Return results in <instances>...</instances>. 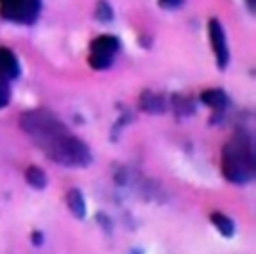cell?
Returning a JSON list of instances; mask_svg holds the SVG:
<instances>
[{
	"instance_id": "1",
	"label": "cell",
	"mask_w": 256,
	"mask_h": 254,
	"mask_svg": "<svg viewBox=\"0 0 256 254\" xmlns=\"http://www.w3.org/2000/svg\"><path fill=\"white\" fill-rule=\"evenodd\" d=\"M20 126L56 163L64 166H86L92 163V152L84 142L70 134L68 129L48 111H29L22 116Z\"/></svg>"
},
{
	"instance_id": "2",
	"label": "cell",
	"mask_w": 256,
	"mask_h": 254,
	"mask_svg": "<svg viewBox=\"0 0 256 254\" xmlns=\"http://www.w3.org/2000/svg\"><path fill=\"white\" fill-rule=\"evenodd\" d=\"M254 140L246 131L235 136L224 145L222 150V174L235 184H248L254 178Z\"/></svg>"
},
{
	"instance_id": "3",
	"label": "cell",
	"mask_w": 256,
	"mask_h": 254,
	"mask_svg": "<svg viewBox=\"0 0 256 254\" xmlns=\"http://www.w3.org/2000/svg\"><path fill=\"white\" fill-rule=\"evenodd\" d=\"M42 9V0H0V13L6 20L30 26Z\"/></svg>"
},
{
	"instance_id": "4",
	"label": "cell",
	"mask_w": 256,
	"mask_h": 254,
	"mask_svg": "<svg viewBox=\"0 0 256 254\" xmlns=\"http://www.w3.org/2000/svg\"><path fill=\"white\" fill-rule=\"evenodd\" d=\"M120 47V42L115 36H98L92 42L90 47V66L95 70H104L113 63L116 50Z\"/></svg>"
},
{
	"instance_id": "5",
	"label": "cell",
	"mask_w": 256,
	"mask_h": 254,
	"mask_svg": "<svg viewBox=\"0 0 256 254\" xmlns=\"http://www.w3.org/2000/svg\"><path fill=\"white\" fill-rule=\"evenodd\" d=\"M210 40L214 43V50L217 54V64L220 68H224L230 61V50H228V43H226V34L222 29L220 22L218 20H210Z\"/></svg>"
},
{
	"instance_id": "6",
	"label": "cell",
	"mask_w": 256,
	"mask_h": 254,
	"mask_svg": "<svg viewBox=\"0 0 256 254\" xmlns=\"http://www.w3.org/2000/svg\"><path fill=\"white\" fill-rule=\"evenodd\" d=\"M20 74V64H18L16 56L8 48L0 47V77L11 80L16 79Z\"/></svg>"
},
{
	"instance_id": "7",
	"label": "cell",
	"mask_w": 256,
	"mask_h": 254,
	"mask_svg": "<svg viewBox=\"0 0 256 254\" xmlns=\"http://www.w3.org/2000/svg\"><path fill=\"white\" fill-rule=\"evenodd\" d=\"M66 206L72 212L74 216H77L79 220H82L86 216V202L82 194L77 188H72V190L66 194Z\"/></svg>"
},
{
	"instance_id": "8",
	"label": "cell",
	"mask_w": 256,
	"mask_h": 254,
	"mask_svg": "<svg viewBox=\"0 0 256 254\" xmlns=\"http://www.w3.org/2000/svg\"><path fill=\"white\" fill-rule=\"evenodd\" d=\"M201 100L214 110H224L228 106V97L222 90H208L201 95Z\"/></svg>"
},
{
	"instance_id": "9",
	"label": "cell",
	"mask_w": 256,
	"mask_h": 254,
	"mask_svg": "<svg viewBox=\"0 0 256 254\" xmlns=\"http://www.w3.org/2000/svg\"><path fill=\"white\" fill-rule=\"evenodd\" d=\"M140 106L142 110L149 111V113H162V111H165V100L160 95L146 92V94L142 95Z\"/></svg>"
},
{
	"instance_id": "10",
	"label": "cell",
	"mask_w": 256,
	"mask_h": 254,
	"mask_svg": "<svg viewBox=\"0 0 256 254\" xmlns=\"http://www.w3.org/2000/svg\"><path fill=\"white\" fill-rule=\"evenodd\" d=\"M212 222H214L215 228L220 231L222 236L230 238L235 234V224H233V220H231L230 216L222 215V213H214V215H212Z\"/></svg>"
},
{
	"instance_id": "11",
	"label": "cell",
	"mask_w": 256,
	"mask_h": 254,
	"mask_svg": "<svg viewBox=\"0 0 256 254\" xmlns=\"http://www.w3.org/2000/svg\"><path fill=\"white\" fill-rule=\"evenodd\" d=\"M26 179L32 188H38V190H43L47 186V176L43 172L40 166H29L26 172Z\"/></svg>"
},
{
	"instance_id": "12",
	"label": "cell",
	"mask_w": 256,
	"mask_h": 254,
	"mask_svg": "<svg viewBox=\"0 0 256 254\" xmlns=\"http://www.w3.org/2000/svg\"><path fill=\"white\" fill-rule=\"evenodd\" d=\"M95 16H97V20H100V22L113 20V9H111V6L108 4L106 0H100V2L97 4V8H95Z\"/></svg>"
},
{
	"instance_id": "13",
	"label": "cell",
	"mask_w": 256,
	"mask_h": 254,
	"mask_svg": "<svg viewBox=\"0 0 256 254\" xmlns=\"http://www.w3.org/2000/svg\"><path fill=\"white\" fill-rule=\"evenodd\" d=\"M11 100V88H9V80L0 77V108H6Z\"/></svg>"
},
{
	"instance_id": "14",
	"label": "cell",
	"mask_w": 256,
	"mask_h": 254,
	"mask_svg": "<svg viewBox=\"0 0 256 254\" xmlns=\"http://www.w3.org/2000/svg\"><path fill=\"white\" fill-rule=\"evenodd\" d=\"M181 2H183V0H160V6H162L163 9H176V8H180Z\"/></svg>"
},
{
	"instance_id": "15",
	"label": "cell",
	"mask_w": 256,
	"mask_h": 254,
	"mask_svg": "<svg viewBox=\"0 0 256 254\" xmlns=\"http://www.w3.org/2000/svg\"><path fill=\"white\" fill-rule=\"evenodd\" d=\"M32 242H34L36 246H42V234H40L38 231H36V233L32 234Z\"/></svg>"
},
{
	"instance_id": "16",
	"label": "cell",
	"mask_w": 256,
	"mask_h": 254,
	"mask_svg": "<svg viewBox=\"0 0 256 254\" xmlns=\"http://www.w3.org/2000/svg\"><path fill=\"white\" fill-rule=\"evenodd\" d=\"M249 6H251V11H254V0H248Z\"/></svg>"
}]
</instances>
